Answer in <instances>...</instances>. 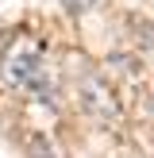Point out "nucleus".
<instances>
[{
	"mask_svg": "<svg viewBox=\"0 0 154 158\" xmlns=\"http://www.w3.org/2000/svg\"><path fill=\"white\" fill-rule=\"evenodd\" d=\"M0 77L15 89H38L43 85V58H38V46L19 43L0 58Z\"/></svg>",
	"mask_w": 154,
	"mask_h": 158,
	"instance_id": "1",
	"label": "nucleus"
},
{
	"mask_svg": "<svg viewBox=\"0 0 154 158\" xmlns=\"http://www.w3.org/2000/svg\"><path fill=\"white\" fill-rule=\"evenodd\" d=\"M27 147H31V151H27V158H54V147L46 143L43 135H31V139H27Z\"/></svg>",
	"mask_w": 154,
	"mask_h": 158,
	"instance_id": "2",
	"label": "nucleus"
},
{
	"mask_svg": "<svg viewBox=\"0 0 154 158\" xmlns=\"http://www.w3.org/2000/svg\"><path fill=\"white\" fill-rule=\"evenodd\" d=\"M62 4H66L69 12H85V8H92L96 0H62Z\"/></svg>",
	"mask_w": 154,
	"mask_h": 158,
	"instance_id": "3",
	"label": "nucleus"
}]
</instances>
